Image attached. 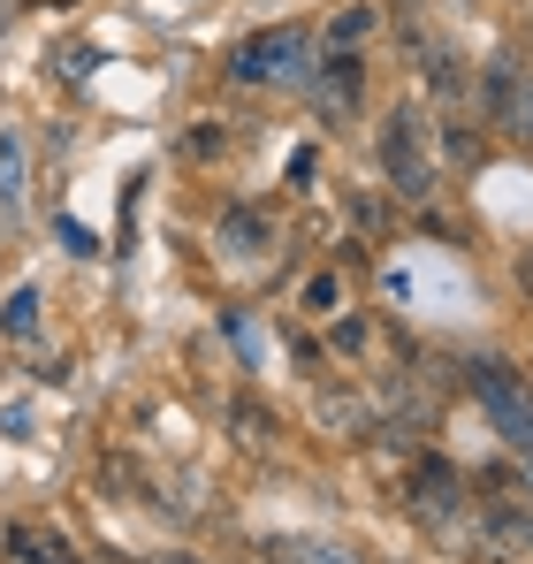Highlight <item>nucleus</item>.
Instances as JSON below:
<instances>
[{
  "label": "nucleus",
  "mask_w": 533,
  "mask_h": 564,
  "mask_svg": "<svg viewBox=\"0 0 533 564\" xmlns=\"http://www.w3.org/2000/svg\"><path fill=\"white\" fill-rule=\"evenodd\" d=\"M420 54H427L420 69H427L435 99H443V107H465V69H457V54H443V46H420Z\"/></svg>",
  "instance_id": "1a4fd4ad"
},
{
  "label": "nucleus",
  "mask_w": 533,
  "mask_h": 564,
  "mask_svg": "<svg viewBox=\"0 0 533 564\" xmlns=\"http://www.w3.org/2000/svg\"><path fill=\"white\" fill-rule=\"evenodd\" d=\"M465 389L488 404V420H496V435L503 443H519V451H533V404H526V381L511 375L503 359H472L465 367Z\"/></svg>",
  "instance_id": "7ed1b4c3"
},
{
  "label": "nucleus",
  "mask_w": 533,
  "mask_h": 564,
  "mask_svg": "<svg viewBox=\"0 0 533 564\" xmlns=\"http://www.w3.org/2000/svg\"><path fill=\"white\" fill-rule=\"evenodd\" d=\"M8 550H15V564H77V557H62V534H31V527H15Z\"/></svg>",
  "instance_id": "9b49d317"
},
{
  "label": "nucleus",
  "mask_w": 533,
  "mask_h": 564,
  "mask_svg": "<svg viewBox=\"0 0 533 564\" xmlns=\"http://www.w3.org/2000/svg\"><path fill=\"white\" fill-rule=\"evenodd\" d=\"M237 85H305L313 77V31H260L229 54Z\"/></svg>",
  "instance_id": "f03ea898"
},
{
  "label": "nucleus",
  "mask_w": 533,
  "mask_h": 564,
  "mask_svg": "<svg viewBox=\"0 0 533 564\" xmlns=\"http://www.w3.org/2000/svg\"><path fill=\"white\" fill-rule=\"evenodd\" d=\"M221 245H229V252H260V245H266V214L229 206V214H221Z\"/></svg>",
  "instance_id": "9d476101"
},
{
  "label": "nucleus",
  "mask_w": 533,
  "mask_h": 564,
  "mask_svg": "<svg viewBox=\"0 0 533 564\" xmlns=\"http://www.w3.org/2000/svg\"><path fill=\"white\" fill-rule=\"evenodd\" d=\"M336 297H344L336 275H313V282H305V313H336Z\"/></svg>",
  "instance_id": "dca6fc26"
},
{
  "label": "nucleus",
  "mask_w": 533,
  "mask_h": 564,
  "mask_svg": "<svg viewBox=\"0 0 533 564\" xmlns=\"http://www.w3.org/2000/svg\"><path fill=\"white\" fill-rule=\"evenodd\" d=\"M366 31H373V8H351V15H336V23H328V46H336V54H351Z\"/></svg>",
  "instance_id": "2eb2a0df"
},
{
  "label": "nucleus",
  "mask_w": 533,
  "mask_h": 564,
  "mask_svg": "<svg viewBox=\"0 0 533 564\" xmlns=\"http://www.w3.org/2000/svg\"><path fill=\"white\" fill-rule=\"evenodd\" d=\"M221 145H229V138H221V130H191V161H214V153H221Z\"/></svg>",
  "instance_id": "a211bd4d"
},
{
  "label": "nucleus",
  "mask_w": 533,
  "mask_h": 564,
  "mask_svg": "<svg viewBox=\"0 0 533 564\" xmlns=\"http://www.w3.org/2000/svg\"><path fill=\"white\" fill-rule=\"evenodd\" d=\"M404 8H412V0H404Z\"/></svg>",
  "instance_id": "aec40b11"
},
{
  "label": "nucleus",
  "mask_w": 533,
  "mask_h": 564,
  "mask_svg": "<svg viewBox=\"0 0 533 564\" xmlns=\"http://www.w3.org/2000/svg\"><path fill=\"white\" fill-rule=\"evenodd\" d=\"M443 153L457 161V169H480V161H488V145H480L465 122H449V130H443Z\"/></svg>",
  "instance_id": "4468645a"
},
{
  "label": "nucleus",
  "mask_w": 533,
  "mask_h": 564,
  "mask_svg": "<svg viewBox=\"0 0 533 564\" xmlns=\"http://www.w3.org/2000/svg\"><path fill=\"white\" fill-rule=\"evenodd\" d=\"M519 85H526V62L496 54V62H488V77H480V107H488V122H496V130H511V107H519Z\"/></svg>",
  "instance_id": "39448f33"
},
{
  "label": "nucleus",
  "mask_w": 533,
  "mask_h": 564,
  "mask_svg": "<svg viewBox=\"0 0 533 564\" xmlns=\"http://www.w3.org/2000/svg\"><path fill=\"white\" fill-rule=\"evenodd\" d=\"M39 305H46V297H39V282H23V290H15V297H8V313H0V328H8V336H15V344H23V336H31V328H39Z\"/></svg>",
  "instance_id": "f8f14e48"
},
{
  "label": "nucleus",
  "mask_w": 533,
  "mask_h": 564,
  "mask_svg": "<svg viewBox=\"0 0 533 564\" xmlns=\"http://www.w3.org/2000/svg\"><path fill=\"white\" fill-rule=\"evenodd\" d=\"M229 420H237V443H252V451L274 443V435H266V412L252 404V397H237V404H229Z\"/></svg>",
  "instance_id": "ddd939ff"
},
{
  "label": "nucleus",
  "mask_w": 533,
  "mask_h": 564,
  "mask_svg": "<svg viewBox=\"0 0 533 564\" xmlns=\"http://www.w3.org/2000/svg\"><path fill=\"white\" fill-rule=\"evenodd\" d=\"M488 542H496V557H533V511L496 503V511H488Z\"/></svg>",
  "instance_id": "0eeeda50"
},
{
  "label": "nucleus",
  "mask_w": 533,
  "mask_h": 564,
  "mask_svg": "<svg viewBox=\"0 0 533 564\" xmlns=\"http://www.w3.org/2000/svg\"><path fill=\"white\" fill-rule=\"evenodd\" d=\"M519 290H526V297H533V245H526V252H519Z\"/></svg>",
  "instance_id": "6ab92c4d"
},
{
  "label": "nucleus",
  "mask_w": 533,
  "mask_h": 564,
  "mask_svg": "<svg viewBox=\"0 0 533 564\" xmlns=\"http://www.w3.org/2000/svg\"><path fill=\"white\" fill-rule=\"evenodd\" d=\"M381 176L396 198H427L435 191V153H427V115L420 107H396L381 122Z\"/></svg>",
  "instance_id": "f257e3e1"
},
{
  "label": "nucleus",
  "mask_w": 533,
  "mask_h": 564,
  "mask_svg": "<svg viewBox=\"0 0 533 564\" xmlns=\"http://www.w3.org/2000/svg\"><path fill=\"white\" fill-rule=\"evenodd\" d=\"M511 130H519V138L533 145V77L519 85V107H511Z\"/></svg>",
  "instance_id": "f3484780"
},
{
  "label": "nucleus",
  "mask_w": 533,
  "mask_h": 564,
  "mask_svg": "<svg viewBox=\"0 0 533 564\" xmlns=\"http://www.w3.org/2000/svg\"><path fill=\"white\" fill-rule=\"evenodd\" d=\"M305 85H313V99H320L328 115H351L358 93H366V62H358V54H328V62H313Z\"/></svg>",
  "instance_id": "20e7f679"
},
{
  "label": "nucleus",
  "mask_w": 533,
  "mask_h": 564,
  "mask_svg": "<svg viewBox=\"0 0 533 564\" xmlns=\"http://www.w3.org/2000/svg\"><path fill=\"white\" fill-rule=\"evenodd\" d=\"M23 206V130H0V214Z\"/></svg>",
  "instance_id": "6e6552de"
},
{
  "label": "nucleus",
  "mask_w": 533,
  "mask_h": 564,
  "mask_svg": "<svg viewBox=\"0 0 533 564\" xmlns=\"http://www.w3.org/2000/svg\"><path fill=\"white\" fill-rule=\"evenodd\" d=\"M266 564H366L351 542H313V534H274Z\"/></svg>",
  "instance_id": "423d86ee"
}]
</instances>
